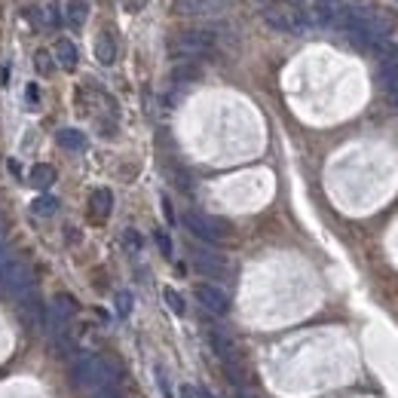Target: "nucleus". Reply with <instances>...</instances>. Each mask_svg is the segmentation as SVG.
<instances>
[{"label": "nucleus", "mask_w": 398, "mask_h": 398, "mask_svg": "<svg viewBox=\"0 0 398 398\" xmlns=\"http://www.w3.org/2000/svg\"><path fill=\"white\" fill-rule=\"evenodd\" d=\"M70 377L80 389H92V392H104L113 386V368L104 359L92 352H77L70 361Z\"/></svg>", "instance_id": "obj_1"}, {"label": "nucleus", "mask_w": 398, "mask_h": 398, "mask_svg": "<svg viewBox=\"0 0 398 398\" xmlns=\"http://www.w3.org/2000/svg\"><path fill=\"white\" fill-rule=\"evenodd\" d=\"M211 46H215V34L211 31H184L178 34L172 40V55L175 59H202V55L211 53Z\"/></svg>", "instance_id": "obj_2"}, {"label": "nucleus", "mask_w": 398, "mask_h": 398, "mask_svg": "<svg viewBox=\"0 0 398 398\" xmlns=\"http://www.w3.org/2000/svg\"><path fill=\"white\" fill-rule=\"evenodd\" d=\"M264 22L269 28H276V31H288V34H301L303 28H307V12L297 10V6L291 3H273L264 10Z\"/></svg>", "instance_id": "obj_3"}, {"label": "nucleus", "mask_w": 398, "mask_h": 398, "mask_svg": "<svg viewBox=\"0 0 398 398\" xmlns=\"http://www.w3.org/2000/svg\"><path fill=\"white\" fill-rule=\"evenodd\" d=\"M0 291L10 294V297H16V301L31 297V291H34L31 269H28L25 264H19V260H10V267H6L3 276H0Z\"/></svg>", "instance_id": "obj_4"}, {"label": "nucleus", "mask_w": 398, "mask_h": 398, "mask_svg": "<svg viewBox=\"0 0 398 398\" xmlns=\"http://www.w3.org/2000/svg\"><path fill=\"white\" fill-rule=\"evenodd\" d=\"M184 227H187L196 239L211 243V245H218V243H224V239H227V224L218 221V218L202 215V211H187V215H184Z\"/></svg>", "instance_id": "obj_5"}, {"label": "nucleus", "mask_w": 398, "mask_h": 398, "mask_svg": "<svg viewBox=\"0 0 398 398\" xmlns=\"http://www.w3.org/2000/svg\"><path fill=\"white\" fill-rule=\"evenodd\" d=\"M227 0H172L175 16H218Z\"/></svg>", "instance_id": "obj_6"}, {"label": "nucleus", "mask_w": 398, "mask_h": 398, "mask_svg": "<svg viewBox=\"0 0 398 398\" xmlns=\"http://www.w3.org/2000/svg\"><path fill=\"white\" fill-rule=\"evenodd\" d=\"M196 301L202 303V310L215 312V316H227V310H230V297L218 285H196Z\"/></svg>", "instance_id": "obj_7"}, {"label": "nucleus", "mask_w": 398, "mask_h": 398, "mask_svg": "<svg viewBox=\"0 0 398 398\" xmlns=\"http://www.w3.org/2000/svg\"><path fill=\"white\" fill-rule=\"evenodd\" d=\"M346 0H312L310 12H307V22L310 25H331L337 19V12L343 10Z\"/></svg>", "instance_id": "obj_8"}, {"label": "nucleus", "mask_w": 398, "mask_h": 398, "mask_svg": "<svg viewBox=\"0 0 398 398\" xmlns=\"http://www.w3.org/2000/svg\"><path fill=\"white\" fill-rule=\"evenodd\" d=\"M196 258V269L199 273H209V276H224L227 273V264L221 254H209V252H193Z\"/></svg>", "instance_id": "obj_9"}, {"label": "nucleus", "mask_w": 398, "mask_h": 398, "mask_svg": "<svg viewBox=\"0 0 398 398\" xmlns=\"http://www.w3.org/2000/svg\"><path fill=\"white\" fill-rule=\"evenodd\" d=\"M28 184H31L34 190H46L55 184V169L46 166V162H37V166L31 169V175H28Z\"/></svg>", "instance_id": "obj_10"}, {"label": "nucleus", "mask_w": 398, "mask_h": 398, "mask_svg": "<svg viewBox=\"0 0 398 398\" xmlns=\"http://www.w3.org/2000/svg\"><path fill=\"white\" fill-rule=\"evenodd\" d=\"M59 144L65 147V151H86V135L80 129H59Z\"/></svg>", "instance_id": "obj_11"}, {"label": "nucleus", "mask_w": 398, "mask_h": 398, "mask_svg": "<svg viewBox=\"0 0 398 398\" xmlns=\"http://www.w3.org/2000/svg\"><path fill=\"white\" fill-rule=\"evenodd\" d=\"M95 59L102 61V65H111V61L117 59V44H113V37H111L108 31L95 40Z\"/></svg>", "instance_id": "obj_12"}, {"label": "nucleus", "mask_w": 398, "mask_h": 398, "mask_svg": "<svg viewBox=\"0 0 398 398\" xmlns=\"http://www.w3.org/2000/svg\"><path fill=\"white\" fill-rule=\"evenodd\" d=\"M377 86L386 92H398V65H383L377 70Z\"/></svg>", "instance_id": "obj_13"}, {"label": "nucleus", "mask_w": 398, "mask_h": 398, "mask_svg": "<svg viewBox=\"0 0 398 398\" xmlns=\"http://www.w3.org/2000/svg\"><path fill=\"white\" fill-rule=\"evenodd\" d=\"M55 59H59V65L61 68H77V49H74V44L70 40H59L55 44Z\"/></svg>", "instance_id": "obj_14"}, {"label": "nucleus", "mask_w": 398, "mask_h": 398, "mask_svg": "<svg viewBox=\"0 0 398 398\" xmlns=\"http://www.w3.org/2000/svg\"><path fill=\"white\" fill-rule=\"evenodd\" d=\"M111 209H113V196H111V190H108V187H98L95 193H92V211H95L98 218H104Z\"/></svg>", "instance_id": "obj_15"}, {"label": "nucleus", "mask_w": 398, "mask_h": 398, "mask_svg": "<svg viewBox=\"0 0 398 398\" xmlns=\"http://www.w3.org/2000/svg\"><path fill=\"white\" fill-rule=\"evenodd\" d=\"M371 53L380 55L383 65H398V44H395V40H380Z\"/></svg>", "instance_id": "obj_16"}, {"label": "nucleus", "mask_w": 398, "mask_h": 398, "mask_svg": "<svg viewBox=\"0 0 398 398\" xmlns=\"http://www.w3.org/2000/svg\"><path fill=\"white\" fill-rule=\"evenodd\" d=\"M162 297H166V303L172 307V312H178V316H184V312H187V303H184V297L178 294L175 288H166V291H162Z\"/></svg>", "instance_id": "obj_17"}, {"label": "nucleus", "mask_w": 398, "mask_h": 398, "mask_svg": "<svg viewBox=\"0 0 398 398\" xmlns=\"http://www.w3.org/2000/svg\"><path fill=\"white\" fill-rule=\"evenodd\" d=\"M83 19H86V10H83V3H80V0H70V3H68V22L74 25V28H80Z\"/></svg>", "instance_id": "obj_18"}, {"label": "nucleus", "mask_w": 398, "mask_h": 398, "mask_svg": "<svg viewBox=\"0 0 398 398\" xmlns=\"http://www.w3.org/2000/svg\"><path fill=\"white\" fill-rule=\"evenodd\" d=\"M193 77H199V68H193V61H187V65H178L175 70H172V80H178V83H181V80H193Z\"/></svg>", "instance_id": "obj_19"}, {"label": "nucleus", "mask_w": 398, "mask_h": 398, "mask_svg": "<svg viewBox=\"0 0 398 398\" xmlns=\"http://www.w3.org/2000/svg\"><path fill=\"white\" fill-rule=\"evenodd\" d=\"M55 209H59V202H55L53 196H40L37 202H34V211H37V215H53Z\"/></svg>", "instance_id": "obj_20"}, {"label": "nucleus", "mask_w": 398, "mask_h": 398, "mask_svg": "<svg viewBox=\"0 0 398 398\" xmlns=\"http://www.w3.org/2000/svg\"><path fill=\"white\" fill-rule=\"evenodd\" d=\"M117 312H120V316H129V312H132V294H129V291H120V294H117Z\"/></svg>", "instance_id": "obj_21"}, {"label": "nucleus", "mask_w": 398, "mask_h": 398, "mask_svg": "<svg viewBox=\"0 0 398 398\" xmlns=\"http://www.w3.org/2000/svg\"><path fill=\"white\" fill-rule=\"evenodd\" d=\"M156 245L162 248V254H166V258H169V254H172V239H169V236H166V233H162V230L156 233Z\"/></svg>", "instance_id": "obj_22"}, {"label": "nucleus", "mask_w": 398, "mask_h": 398, "mask_svg": "<svg viewBox=\"0 0 398 398\" xmlns=\"http://www.w3.org/2000/svg\"><path fill=\"white\" fill-rule=\"evenodd\" d=\"M123 243L129 245V248H135V252H138V248H141V236H138L135 230H126V233H123Z\"/></svg>", "instance_id": "obj_23"}, {"label": "nucleus", "mask_w": 398, "mask_h": 398, "mask_svg": "<svg viewBox=\"0 0 398 398\" xmlns=\"http://www.w3.org/2000/svg\"><path fill=\"white\" fill-rule=\"evenodd\" d=\"M34 65L40 68V74H49V70H53V65H49V55H46V53H37V59H34Z\"/></svg>", "instance_id": "obj_24"}, {"label": "nucleus", "mask_w": 398, "mask_h": 398, "mask_svg": "<svg viewBox=\"0 0 398 398\" xmlns=\"http://www.w3.org/2000/svg\"><path fill=\"white\" fill-rule=\"evenodd\" d=\"M181 398H202V389H196V386H181Z\"/></svg>", "instance_id": "obj_25"}, {"label": "nucleus", "mask_w": 398, "mask_h": 398, "mask_svg": "<svg viewBox=\"0 0 398 398\" xmlns=\"http://www.w3.org/2000/svg\"><path fill=\"white\" fill-rule=\"evenodd\" d=\"M10 260H12V258H10V252H6L3 243H0V276H3V269L10 267Z\"/></svg>", "instance_id": "obj_26"}, {"label": "nucleus", "mask_w": 398, "mask_h": 398, "mask_svg": "<svg viewBox=\"0 0 398 398\" xmlns=\"http://www.w3.org/2000/svg\"><path fill=\"white\" fill-rule=\"evenodd\" d=\"M25 95H28V102H31V104H37V102H40V89H37V83H31Z\"/></svg>", "instance_id": "obj_27"}, {"label": "nucleus", "mask_w": 398, "mask_h": 398, "mask_svg": "<svg viewBox=\"0 0 398 398\" xmlns=\"http://www.w3.org/2000/svg\"><path fill=\"white\" fill-rule=\"evenodd\" d=\"M389 104H392V108L398 111V92H389Z\"/></svg>", "instance_id": "obj_28"}, {"label": "nucleus", "mask_w": 398, "mask_h": 398, "mask_svg": "<svg viewBox=\"0 0 398 398\" xmlns=\"http://www.w3.org/2000/svg\"><path fill=\"white\" fill-rule=\"evenodd\" d=\"M236 398H254V395H248V392H239Z\"/></svg>", "instance_id": "obj_29"}]
</instances>
